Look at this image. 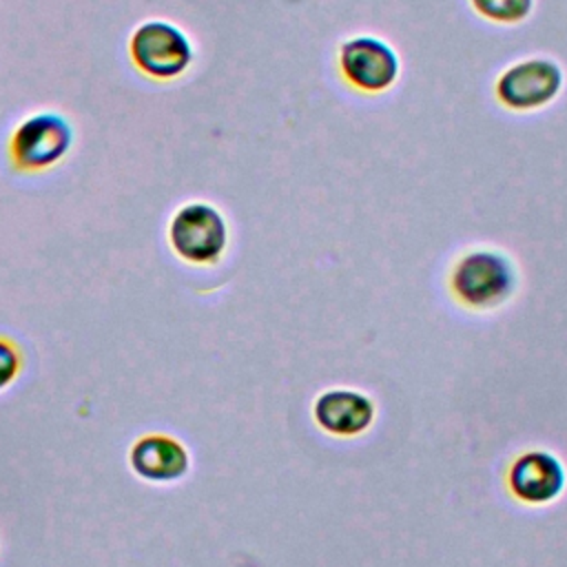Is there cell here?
<instances>
[{
    "label": "cell",
    "mask_w": 567,
    "mask_h": 567,
    "mask_svg": "<svg viewBox=\"0 0 567 567\" xmlns=\"http://www.w3.org/2000/svg\"><path fill=\"white\" fill-rule=\"evenodd\" d=\"M168 239L184 261L206 266L221 257L228 244V226L215 206L206 202H190L173 215Z\"/></svg>",
    "instance_id": "3957f363"
},
{
    "label": "cell",
    "mask_w": 567,
    "mask_h": 567,
    "mask_svg": "<svg viewBox=\"0 0 567 567\" xmlns=\"http://www.w3.org/2000/svg\"><path fill=\"white\" fill-rule=\"evenodd\" d=\"M516 277L509 259L496 250H472L463 255L452 275L454 297L472 308H494L514 290Z\"/></svg>",
    "instance_id": "6da1fadb"
},
{
    "label": "cell",
    "mask_w": 567,
    "mask_h": 567,
    "mask_svg": "<svg viewBox=\"0 0 567 567\" xmlns=\"http://www.w3.org/2000/svg\"><path fill=\"white\" fill-rule=\"evenodd\" d=\"M470 2L478 16L501 24L520 22L534 9V0H470Z\"/></svg>",
    "instance_id": "30bf717a"
},
{
    "label": "cell",
    "mask_w": 567,
    "mask_h": 567,
    "mask_svg": "<svg viewBox=\"0 0 567 567\" xmlns=\"http://www.w3.org/2000/svg\"><path fill=\"white\" fill-rule=\"evenodd\" d=\"M339 69L350 86L365 93H379L399 80L401 62L385 40L354 35L339 49Z\"/></svg>",
    "instance_id": "8992f818"
},
{
    "label": "cell",
    "mask_w": 567,
    "mask_h": 567,
    "mask_svg": "<svg viewBox=\"0 0 567 567\" xmlns=\"http://www.w3.org/2000/svg\"><path fill=\"white\" fill-rule=\"evenodd\" d=\"M565 485L563 465L547 452H527L509 470V489L525 503H547Z\"/></svg>",
    "instance_id": "52a82bcc"
},
{
    "label": "cell",
    "mask_w": 567,
    "mask_h": 567,
    "mask_svg": "<svg viewBox=\"0 0 567 567\" xmlns=\"http://www.w3.org/2000/svg\"><path fill=\"white\" fill-rule=\"evenodd\" d=\"M73 144L71 124L58 113H35L18 124L9 153L20 171H42L58 164Z\"/></svg>",
    "instance_id": "277c9868"
},
{
    "label": "cell",
    "mask_w": 567,
    "mask_h": 567,
    "mask_svg": "<svg viewBox=\"0 0 567 567\" xmlns=\"http://www.w3.org/2000/svg\"><path fill=\"white\" fill-rule=\"evenodd\" d=\"M133 64L148 78L173 80L193 62V44L186 33L166 20L142 22L128 42Z\"/></svg>",
    "instance_id": "7a4b0ae2"
},
{
    "label": "cell",
    "mask_w": 567,
    "mask_h": 567,
    "mask_svg": "<svg viewBox=\"0 0 567 567\" xmlns=\"http://www.w3.org/2000/svg\"><path fill=\"white\" fill-rule=\"evenodd\" d=\"M131 465L148 481H175L188 470V454L175 439L153 434L133 445Z\"/></svg>",
    "instance_id": "9c48e42d"
},
{
    "label": "cell",
    "mask_w": 567,
    "mask_h": 567,
    "mask_svg": "<svg viewBox=\"0 0 567 567\" xmlns=\"http://www.w3.org/2000/svg\"><path fill=\"white\" fill-rule=\"evenodd\" d=\"M315 419L326 432L352 436L368 430L374 419V405L354 390H330L317 399Z\"/></svg>",
    "instance_id": "ba28073f"
},
{
    "label": "cell",
    "mask_w": 567,
    "mask_h": 567,
    "mask_svg": "<svg viewBox=\"0 0 567 567\" xmlns=\"http://www.w3.org/2000/svg\"><path fill=\"white\" fill-rule=\"evenodd\" d=\"M565 75L549 58H527L507 66L496 80V97L512 111H534L558 97Z\"/></svg>",
    "instance_id": "5b68a950"
},
{
    "label": "cell",
    "mask_w": 567,
    "mask_h": 567,
    "mask_svg": "<svg viewBox=\"0 0 567 567\" xmlns=\"http://www.w3.org/2000/svg\"><path fill=\"white\" fill-rule=\"evenodd\" d=\"M18 372V354L16 350L0 339V388H4Z\"/></svg>",
    "instance_id": "8fae6325"
}]
</instances>
